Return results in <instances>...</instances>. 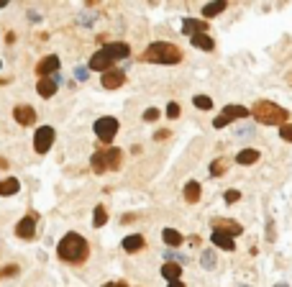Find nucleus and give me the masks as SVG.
I'll return each mask as SVG.
<instances>
[{
  "label": "nucleus",
  "instance_id": "obj_44",
  "mask_svg": "<svg viewBox=\"0 0 292 287\" xmlns=\"http://www.w3.org/2000/svg\"><path fill=\"white\" fill-rule=\"evenodd\" d=\"M0 8H5V3H0Z\"/></svg>",
  "mask_w": 292,
  "mask_h": 287
},
{
  "label": "nucleus",
  "instance_id": "obj_21",
  "mask_svg": "<svg viewBox=\"0 0 292 287\" xmlns=\"http://www.w3.org/2000/svg\"><path fill=\"white\" fill-rule=\"evenodd\" d=\"M190 41H193L195 49H203V52H213V49H216V41H213L208 33H197V36H193Z\"/></svg>",
  "mask_w": 292,
  "mask_h": 287
},
{
  "label": "nucleus",
  "instance_id": "obj_4",
  "mask_svg": "<svg viewBox=\"0 0 292 287\" xmlns=\"http://www.w3.org/2000/svg\"><path fill=\"white\" fill-rule=\"evenodd\" d=\"M54 139H57V133H54L51 126H39L36 133H33V152L47 154L51 149V144H54Z\"/></svg>",
  "mask_w": 292,
  "mask_h": 287
},
{
  "label": "nucleus",
  "instance_id": "obj_27",
  "mask_svg": "<svg viewBox=\"0 0 292 287\" xmlns=\"http://www.w3.org/2000/svg\"><path fill=\"white\" fill-rule=\"evenodd\" d=\"M105 223H108V210L103 208V205H97L95 213H93V226L100 228V226H105Z\"/></svg>",
  "mask_w": 292,
  "mask_h": 287
},
{
  "label": "nucleus",
  "instance_id": "obj_22",
  "mask_svg": "<svg viewBox=\"0 0 292 287\" xmlns=\"http://www.w3.org/2000/svg\"><path fill=\"white\" fill-rule=\"evenodd\" d=\"M223 116H226L228 121H233V118H249L251 110L243 108V105H226V108H223Z\"/></svg>",
  "mask_w": 292,
  "mask_h": 287
},
{
  "label": "nucleus",
  "instance_id": "obj_40",
  "mask_svg": "<svg viewBox=\"0 0 292 287\" xmlns=\"http://www.w3.org/2000/svg\"><path fill=\"white\" fill-rule=\"evenodd\" d=\"M187 241H190V244H193V246H197V244H200V236H190Z\"/></svg>",
  "mask_w": 292,
  "mask_h": 287
},
{
  "label": "nucleus",
  "instance_id": "obj_10",
  "mask_svg": "<svg viewBox=\"0 0 292 287\" xmlns=\"http://www.w3.org/2000/svg\"><path fill=\"white\" fill-rule=\"evenodd\" d=\"M13 118L21 126H33V123H36V110H33L31 105H16L13 108Z\"/></svg>",
  "mask_w": 292,
  "mask_h": 287
},
{
  "label": "nucleus",
  "instance_id": "obj_37",
  "mask_svg": "<svg viewBox=\"0 0 292 287\" xmlns=\"http://www.w3.org/2000/svg\"><path fill=\"white\" fill-rule=\"evenodd\" d=\"M103 287H128L123 280H118V282H108V285H103Z\"/></svg>",
  "mask_w": 292,
  "mask_h": 287
},
{
  "label": "nucleus",
  "instance_id": "obj_25",
  "mask_svg": "<svg viewBox=\"0 0 292 287\" xmlns=\"http://www.w3.org/2000/svg\"><path fill=\"white\" fill-rule=\"evenodd\" d=\"M90 162H93L90 167H93V172H95V175H103V172L108 169V164H105V154H103V152H95Z\"/></svg>",
  "mask_w": 292,
  "mask_h": 287
},
{
  "label": "nucleus",
  "instance_id": "obj_7",
  "mask_svg": "<svg viewBox=\"0 0 292 287\" xmlns=\"http://www.w3.org/2000/svg\"><path fill=\"white\" fill-rule=\"evenodd\" d=\"M213 231H220V234H228V236H241L243 234V226L231 221V218H213Z\"/></svg>",
  "mask_w": 292,
  "mask_h": 287
},
{
  "label": "nucleus",
  "instance_id": "obj_31",
  "mask_svg": "<svg viewBox=\"0 0 292 287\" xmlns=\"http://www.w3.org/2000/svg\"><path fill=\"white\" fill-rule=\"evenodd\" d=\"M279 136H282L285 141H290V144H292V123H285L282 129H279Z\"/></svg>",
  "mask_w": 292,
  "mask_h": 287
},
{
  "label": "nucleus",
  "instance_id": "obj_28",
  "mask_svg": "<svg viewBox=\"0 0 292 287\" xmlns=\"http://www.w3.org/2000/svg\"><path fill=\"white\" fill-rule=\"evenodd\" d=\"M226 169H228V159L218 157L216 162L210 164V175H213V177H218V175H223V172H226Z\"/></svg>",
  "mask_w": 292,
  "mask_h": 287
},
{
  "label": "nucleus",
  "instance_id": "obj_41",
  "mask_svg": "<svg viewBox=\"0 0 292 287\" xmlns=\"http://www.w3.org/2000/svg\"><path fill=\"white\" fill-rule=\"evenodd\" d=\"M170 287H185V285H182V280H174V282H170Z\"/></svg>",
  "mask_w": 292,
  "mask_h": 287
},
{
  "label": "nucleus",
  "instance_id": "obj_11",
  "mask_svg": "<svg viewBox=\"0 0 292 287\" xmlns=\"http://www.w3.org/2000/svg\"><path fill=\"white\" fill-rule=\"evenodd\" d=\"M182 31L187 33L190 39L197 36V33H205L208 31V21H200V18H185L182 21Z\"/></svg>",
  "mask_w": 292,
  "mask_h": 287
},
{
  "label": "nucleus",
  "instance_id": "obj_38",
  "mask_svg": "<svg viewBox=\"0 0 292 287\" xmlns=\"http://www.w3.org/2000/svg\"><path fill=\"white\" fill-rule=\"evenodd\" d=\"M203 259H205V267H208V269L213 267V261H216V259H213V254H205Z\"/></svg>",
  "mask_w": 292,
  "mask_h": 287
},
{
  "label": "nucleus",
  "instance_id": "obj_9",
  "mask_svg": "<svg viewBox=\"0 0 292 287\" xmlns=\"http://www.w3.org/2000/svg\"><path fill=\"white\" fill-rule=\"evenodd\" d=\"M59 70V56L57 54H49V56H44V59L36 64V75L44 79V77H49Z\"/></svg>",
  "mask_w": 292,
  "mask_h": 287
},
{
  "label": "nucleus",
  "instance_id": "obj_42",
  "mask_svg": "<svg viewBox=\"0 0 292 287\" xmlns=\"http://www.w3.org/2000/svg\"><path fill=\"white\" fill-rule=\"evenodd\" d=\"M287 82H290V85H292V72H290V75H287Z\"/></svg>",
  "mask_w": 292,
  "mask_h": 287
},
{
  "label": "nucleus",
  "instance_id": "obj_32",
  "mask_svg": "<svg viewBox=\"0 0 292 287\" xmlns=\"http://www.w3.org/2000/svg\"><path fill=\"white\" fill-rule=\"evenodd\" d=\"M159 118V108H146L144 110V121H156Z\"/></svg>",
  "mask_w": 292,
  "mask_h": 287
},
{
  "label": "nucleus",
  "instance_id": "obj_23",
  "mask_svg": "<svg viewBox=\"0 0 292 287\" xmlns=\"http://www.w3.org/2000/svg\"><path fill=\"white\" fill-rule=\"evenodd\" d=\"M21 190V182L16 177H5V180H0V195L3 198H8V195H16Z\"/></svg>",
  "mask_w": 292,
  "mask_h": 287
},
{
  "label": "nucleus",
  "instance_id": "obj_12",
  "mask_svg": "<svg viewBox=\"0 0 292 287\" xmlns=\"http://www.w3.org/2000/svg\"><path fill=\"white\" fill-rule=\"evenodd\" d=\"M123 85H126V75H123L121 70H110V72L103 75V87L105 90H118Z\"/></svg>",
  "mask_w": 292,
  "mask_h": 287
},
{
  "label": "nucleus",
  "instance_id": "obj_33",
  "mask_svg": "<svg viewBox=\"0 0 292 287\" xmlns=\"http://www.w3.org/2000/svg\"><path fill=\"white\" fill-rule=\"evenodd\" d=\"M241 200V192L239 190H228L226 192V203H239Z\"/></svg>",
  "mask_w": 292,
  "mask_h": 287
},
{
  "label": "nucleus",
  "instance_id": "obj_24",
  "mask_svg": "<svg viewBox=\"0 0 292 287\" xmlns=\"http://www.w3.org/2000/svg\"><path fill=\"white\" fill-rule=\"evenodd\" d=\"M200 182H195V180H190L187 185H185V190H182V195H185V200L187 203H197L200 200Z\"/></svg>",
  "mask_w": 292,
  "mask_h": 287
},
{
  "label": "nucleus",
  "instance_id": "obj_26",
  "mask_svg": "<svg viewBox=\"0 0 292 287\" xmlns=\"http://www.w3.org/2000/svg\"><path fill=\"white\" fill-rule=\"evenodd\" d=\"M223 10H226V3H223V0H218V3H208L203 8V18H216L218 13H223Z\"/></svg>",
  "mask_w": 292,
  "mask_h": 287
},
{
  "label": "nucleus",
  "instance_id": "obj_6",
  "mask_svg": "<svg viewBox=\"0 0 292 287\" xmlns=\"http://www.w3.org/2000/svg\"><path fill=\"white\" fill-rule=\"evenodd\" d=\"M90 70L93 72H110V70H116V59L110 56L105 49H97L93 56H90Z\"/></svg>",
  "mask_w": 292,
  "mask_h": 287
},
{
  "label": "nucleus",
  "instance_id": "obj_39",
  "mask_svg": "<svg viewBox=\"0 0 292 287\" xmlns=\"http://www.w3.org/2000/svg\"><path fill=\"white\" fill-rule=\"evenodd\" d=\"M267 236L274 238V226H272V221H269V226H267Z\"/></svg>",
  "mask_w": 292,
  "mask_h": 287
},
{
  "label": "nucleus",
  "instance_id": "obj_1",
  "mask_svg": "<svg viewBox=\"0 0 292 287\" xmlns=\"http://www.w3.org/2000/svg\"><path fill=\"white\" fill-rule=\"evenodd\" d=\"M57 254H59L62 261H67V264H77V267H80V264H85V259L90 257V246H87L85 236L70 231V234H64L62 241L57 244Z\"/></svg>",
  "mask_w": 292,
  "mask_h": 287
},
{
  "label": "nucleus",
  "instance_id": "obj_36",
  "mask_svg": "<svg viewBox=\"0 0 292 287\" xmlns=\"http://www.w3.org/2000/svg\"><path fill=\"white\" fill-rule=\"evenodd\" d=\"M170 136H172L170 131H156V133H154V139L159 141V139H170Z\"/></svg>",
  "mask_w": 292,
  "mask_h": 287
},
{
  "label": "nucleus",
  "instance_id": "obj_43",
  "mask_svg": "<svg viewBox=\"0 0 292 287\" xmlns=\"http://www.w3.org/2000/svg\"><path fill=\"white\" fill-rule=\"evenodd\" d=\"M277 287H287V285H285V282H279V285H277Z\"/></svg>",
  "mask_w": 292,
  "mask_h": 287
},
{
  "label": "nucleus",
  "instance_id": "obj_15",
  "mask_svg": "<svg viewBox=\"0 0 292 287\" xmlns=\"http://www.w3.org/2000/svg\"><path fill=\"white\" fill-rule=\"evenodd\" d=\"M105 164H108V169H121L123 167V152L121 149H116V146H110V149H105Z\"/></svg>",
  "mask_w": 292,
  "mask_h": 287
},
{
  "label": "nucleus",
  "instance_id": "obj_8",
  "mask_svg": "<svg viewBox=\"0 0 292 287\" xmlns=\"http://www.w3.org/2000/svg\"><path fill=\"white\" fill-rule=\"evenodd\" d=\"M16 236H18V238H26V241L36 236V215L21 218V221L16 223Z\"/></svg>",
  "mask_w": 292,
  "mask_h": 287
},
{
  "label": "nucleus",
  "instance_id": "obj_3",
  "mask_svg": "<svg viewBox=\"0 0 292 287\" xmlns=\"http://www.w3.org/2000/svg\"><path fill=\"white\" fill-rule=\"evenodd\" d=\"M251 116L264 126H279V129H282L285 121L290 118V113L272 100H256L254 108H251Z\"/></svg>",
  "mask_w": 292,
  "mask_h": 287
},
{
  "label": "nucleus",
  "instance_id": "obj_5",
  "mask_svg": "<svg viewBox=\"0 0 292 287\" xmlns=\"http://www.w3.org/2000/svg\"><path fill=\"white\" fill-rule=\"evenodd\" d=\"M95 133H97V139L103 144H110V141H113V136L118 133V118H113V116L97 118L95 121Z\"/></svg>",
  "mask_w": 292,
  "mask_h": 287
},
{
  "label": "nucleus",
  "instance_id": "obj_17",
  "mask_svg": "<svg viewBox=\"0 0 292 287\" xmlns=\"http://www.w3.org/2000/svg\"><path fill=\"white\" fill-rule=\"evenodd\" d=\"M162 241H164L167 246L177 249V246H182V244H185V236L179 234V231H174V228H164V231H162Z\"/></svg>",
  "mask_w": 292,
  "mask_h": 287
},
{
  "label": "nucleus",
  "instance_id": "obj_14",
  "mask_svg": "<svg viewBox=\"0 0 292 287\" xmlns=\"http://www.w3.org/2000/svg\"><path fill=\"white\" fill-rule=\"evenodd\" d=\"M57 87H59L57 77H44V79H39V82H36V90H39L41 98H51L54 93H57Z\"/></svg>",
  "mask_w": 292,
  "mask_h": 287
},
{
  "label": "nucleus",
  "instance_id": "obj_16",
  "mask_svg": "<svg viewBox=\"0 0 292 287\" xmlns=\"http://www.w3.org/2000/svg\"><path fill=\"white\" fill-rule=\"evenodd\" d=\"M144 246H146V241H144L141 234H131V236L123 238V249H126L128 254H136V251H141Z\"/></svg>",
  "mask_w": 292,
  "mask_h": 287
},
{
  "label": "nucleus",
  "instance_id": "obj_20",
  "mask_svg": "<svg viewBox=\"0 0 292 287\" xmlns=\"http://www.w3.org/2000/svg\"><path fill=\"white\" fill-rule=\"evenodd\" d=\"M179 274H182V264H177V261H167L162 267V277L170 280V282L179 280Z\"/></svg>",
  "mask_w": 292,
  "mask_h": 287
},
{
  "label": "nucleus",
  "instance_id": "obj_34",
  "mask_svg": "<svg viewBox=\"0 0 292 287\" xmlns=\"http://www.w3.org/2000/svg\"><path fill=\"white\" fill-rule=\"evenodd\" d=\"M167 116H170V118L179 116V105H177V103H170V105H167Z\"/></svg>",
  "mask_w": 292,
  "mask_h": 287
},
{
  "label": "nucleus",
  "instance_id": "obj_35",
  "mask_svg": "<svg viewBox=\"0 0 292 287\" xmlns=\"http://www.w3.org/2000/svg\"><path fill=\"white\" fill-rule=\"evenodd\" d=\"M231 121L226 118V116H223V113H220V116L216 118V121H213V126H216V129H226V126H228Z\"/></svg>",
  "mask_w": 292,
  "mask_h": 287
},
{
  "label": "nucleus",
  "instance_id": "obj_2",
  "mask_svg": "<svg viewBox=\"0 0 292 287\" xmlns=\"http://www.w3.org/2000/svg\"><path fill=\"white\" fill-rule=\"evenodd\" d=\"M185 59V54L179 47L170 41H154L149 49L141 54V62H149V64H179Z\"/></svg>",
  "mask_w": 292,
  "mask_h": 287
},
{
  "label": "nucleus",
  "instance_id": "obj_30",
  "mask_svg": "<svg viewBox=\"0 0 292 287\" xmlns=\"http://www.w3.org/2000/svg\"><path fill=\"white\" fill-rule=\"evenodd\" d=\"M13 274H18V264H8V267L0 269V280H5V277H13Z\"/></svg>",
  "mask_w": 292,
  "mask_h": 287
},
{
  "label": "nucleus",
  "instance_id": "obj_29",
  "mask_svg": "<svg viewBox=\"0 0 292 287\" xmlns=\"http://www.w3.org/2000/svg\"><path fill=\"white\" fill-rule=\"evenodd\" d=\"M193 103H195V108H200V110H210L213 108V100L208 95H195Z\"/></svg>",
  "mask_w": 292,
  "mask_h": 287
},
{
  "label": "nucleus",
  "instance_id": "obj_13",
  "mask_svg": "<svg viewBox=\"0 0 292 287\" xmlns=\"http://www.w3.org/2000/svg\"><path fill=\"white\" fill-rule=\"evenodd\" d=\"M113 59H126V56L131 54V49H128V44H123V41H108L105 47H103Z\"/></svg>",
  "mask_w": 292,
  "mask_h": 287
},
{
  "label": "nucleus",
  "instance_id": "obj_19",
  "mask_svg": "<svg viewBox=\"0 0 292 287\" xmlns=\"http://www.w3.org/2000/svg\"><path fill=\"white\" fill-rule=\"evenodd\" d=\"M236 162L243 164V167H251L254 162H259V152H256V149H241V152L236 154Z\"/></svg>",
  "mask_w": 292,
  "mask_h": 287
},
{
  "label": "nucleus",
  "instance_id": "obj_18",
  "mask_svg": "<svg viewBox=\"0 0 292 287\" xmlns=\"http://www.w3.org/2000/svg\"><path fill=\"white\" fill-rule=\"evenodd\" d=\"M213 244H216L218 249H223V251H233V249H236V244H233V236H228V234H220V231H213Z\"/></svg>",
  "mask_w": 292,
  "mask_h": 287
}]
</instances>
